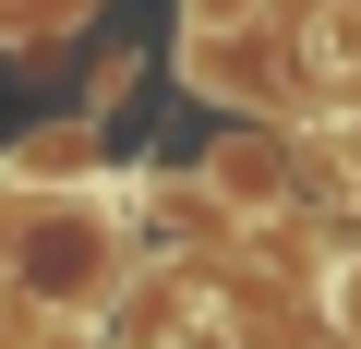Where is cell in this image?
<instances>
[{
	"label": "cell",
	"instance_id": "6da1fadb",
	"mask_svg": "<svg viewBox=\"0 0 361 349\" xmlns=\"http://www.w3.org/2000/svg\"><path fill=\"white\" fill-rule=\"evenodd\" d=\"M121 277H133V253H121V229H109L97 205H37V217L13 229V289L49 301V313H97Z\"/></svg>",
	"mask_w": 361,
	"mask_h": 349
},
{
	"label": "cell",
	"instance_id": "7a4b0ae2",
	"mask_svg": "<svg viewBox=\"0 0 361 349\" xmlns=\"http://www.w3.org/2000/svg\"><path fill=\"white\" fill-rule=\"evenodd\" d=\"M205 193L241 205V217H289V193H301V181H289V145H277V133H229V145L205 157Z\"/></svg>",
	"mask_w": 361,
	"mask_h": 349
},
{
	"label": "cell",
	"instance_id": "3957f363",
	"mask_svg": "<svg viewBox=\"0 0 361 349\" xmlns=\"http://www.w3.org/2000/svg\"><path fill=\"white\" fill-rule=\"evenodd\" d=\"M85 157H97V133H73V121H61V133H25V145H13V181H73Z\"/></svg>",
	"mask_w": 361,
	"mask_h": 349
},
{
	"label": "cell",
	"instance_id": "277c9868",
	"mask_svg": "<svg viewBox=\"0 0 361 349\" xmlns=\"http://www.w3.org/2000/svg\"><path fill=\"white\" fill-rule=\"evenodd\" d=\"M180 13H193V37H229L241 13H265V0H180Z\"/></svg>",
	"mask_w": 361,
	"mask_h": 349
},
{
	"label": "cell",
	"instance_id": "5b68a950",
	"mask_svg": "<svg viewBox=\"0 0 361 349\" xmlns=\"http://www.w3.org/2000/svg\"><path fill=\"white\" fill-rule=\"evenodd\" d=\"M313 349H361V337H349V325H325V337H313Z\"/></svg>",
	"mask_w": 361,
	"mask_h": 349
}]
</instances>
